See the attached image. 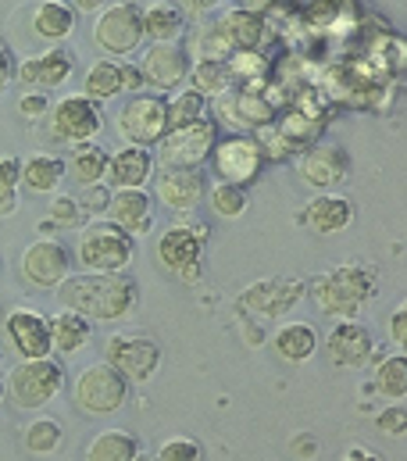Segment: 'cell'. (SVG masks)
I'll return each instance as SVG.
<instances>
[{
    "instance_id": "7bdbcfd3",
    "label": "cell",
    "mask_w": 407,
    "mask_h": 461,
    "mask_svg": "<svg viewBox=\"0 0 407 461\" xmlns=\"http://www.w3.org/2000/svg\"><path fill=\"white\" fill-rule=\"evenodd\" d=\"M83 204V212H104L107 208V201H111V190L104 186V183H90V186H83V197H79Z\"/></svg>"
},
{
    "instance_id": "5bb4252c",
    "label": "cell",
    "mask_w": 407,
    "mask_h": 461,
    "mask_svg": "<svg viewBox=\"0 0 407 461\" xmlns=\"http://www.w3.org/2000/svg\"><path fill=\"white\" fill-rule=\"evenodd\" d=\"M201 243L194 230H183V226H172V230L161 236L158 243V258L165 268H172L179 279L194 283L201 276Z\"/></svg>"
},
{
    "instance_id": "60d3db41",
    "label": "cell",
    "mask_w": 407,
    "mask_h": 461,
    "mask_svg": "<svg viewBox=\"0 0 407 461\" xmlns=\"http://www.w3.org/2000/svg\"><path fill=\"white\" fill-rule=\"evenodd\" d=\"M50 222L54 226H79L83 222V208L76 204V197H54L50 201Z\"/></svg>"
},
{
    "instance_id": "cb8c5ba5",
    "label": "cell",
    "mask_w": 407,
    "mask_h": 461,
    "mask_svg": "<svg viewBox=\"0 0 407 461\" xmlns=\"http://www.w3.org/2000/svg\"><path fill=\"white\" fill-rule=\"evenodd\" d=\"M225 101H222V108H225V115L229 122H236V125H254V129H261V125H268L272 122V104L258 94V90H225L222 94Z\"/></svg>"
},
{
    "instance_id": "ffe728a7",
    "label": "cell",
    "mask_w": 407,
    "mask_h": 461,
    "mask_svg": "<svg viewBox=\"0 0 407 461\" xmlns=\"http://www.w3.org/2000/svg\"><path fill=\"white\" fill-rule=\"evenodd\" d=\"M111 222L122 226L125 232H143L150 230V197L143 194V186H118V194H111L107 201Z\"/></svg>"
},
{
    "instance_id": "f5cc1de1",
    "label": "cell",
    "mask_w": 407,
    "mask_h": 461,
    "mask_svg": "<svg viewBox=\"0 0 407 461\" xmlns=\"http://www.w3.org/2000/svg\"><path fill=\"white\" fill-rule=\"evenodd\" d=\"M183 7H186L190 14H204V11L218 7V0H183Z\"/></svg>"
},
{
    "instance_id": "e0dca14e",
    "label": "cell",
    "mask_w": 407,
    "mask_h": 461,
    "mask_svg": "<svg viewBox=\"0 0 407 461\" xmlns=\"http://www.w3.org/2000/svg\"><path fill=\"white\" fill-rule=\"evenodd\" d=\"M304 294V283H283V279H261L254 283L243 297L240 308L243 312H258V315H283L286 308H294V301Z\"/></svg>"
},
{
    "instance_id": "8d00e7d4",
    "label": "cell",
    "mask_w": 407,
    "mask_h": 461,
    "mask_svg": "<svg viewBox=\"0 0 407 461\" xmlns=\"http://www.w3.org/2000/svg\"><path fill=\"white\" fill-rule=\"evenodd\" d=\"M58 444H61V426L54 419H36L25 429V447L32 455H50V451H58Z\"/></svg>"
},
{
    "instance_id": "6da1fadb",
    "label": "cell",
    "mask_w": 407,
    "mask_h": 461,
    "mask_svg": "<svg viewBox=\"0 0 407 461\" xmlns=\"http://www.w3.org/2000/svg\"><path fill=\"white\" fill-rule=\"evenodd\" d=\"M58 301L61 308L83 315V319H122L136 308V283L122 272H86L58 283Z\"/></svg>"
},
{
    "instance_id": "db71d44e",
    "label": "cell",
    "mask_w": 407,
    "mask_h": 461,
    "mask_svg": "<svg viewBox=\"0 0 407 461\" xmlns=\"http://www.w3.org/2000/svg\"><path fill=\"white\" fill-rule=\"evenodd\" d=\"M276 0H243V7L247 11H265V7H272Z\"/></svg>"
},
{
    "instance_id": "603a6c76",
    "label": "cell",
    "mask_w": 407,
    "mask_h": 461,
    "mask_svg": "<svg viewBox=\"0 0 407 461\" xmlns=\"http://www.w3.org/2000/svg\"><path fill=\"white\" fill-rule=\"evenodd\" d=\"M218 29H222V36L229 40L232 54H240V50H254V47L261 43V36H265V22L258 18V11H247V7L225 11L222 22H218Z\"/></svg>"
},
{
    "instance_id": "4dcf8cb0",
    "label": "cell",
    "mask_w": 407,
    "mask_h": 461,
    "mask_svg": "<svg viewBox=\"0 0 407 461\" xmlns=\"http://www.w3.org/2000/svg\"><path fill=\"white\" fill-rule=\"evenodd\" d=\"M136 455H140L136 440H132L129 433H118V429L101 433V437L86 447V461H132Z\"/></svg>"
},
{
    "instance_id": "2e32d148",
    "label": "cell",
    "mask_w": 407,
    "mask_h": 461,
    "mask_svg": "<svg viewBox=\"0 0 407 461\" xmlns=\"http://www.w3.org/2000/svg\"><path fill=\"white\" fill-rule=\"evenodd\" d=\"M325 347H329V357L332 361H339V365H350V368H361L368 357H372V333L361 326V322H354V319H343V322H336L332 330H329V337H325Z\"/></svg>"
},
{
    "instance_id": "bcb514c9",
    "label": "cell",
    "mask_w": 407,
    "mask_h": 461,
    "mask_svg": "<svg viewBox=\"0 0 407 461\" xmlns=\"http://www.w3.org/2000/svg\"><path fill=\"white\" fill-rule=\"evenodd\" d=\"M18 179H22V165H18V158H0V194H4V190H14Z\"/></svg>"
},
{
    "instance_id": "52a82bcc",
    "label": "cell",
    "mask_w": 407,
    "mask_h": 461,
    "mask_svg": "<svg viewBox=\"0 0 407 461\" xmlns=\"http://www.w3.org/2000/svg\"><path fill=\"white\" fill-rule=\"evenodd\" d=\"M214 147V125L197 118L190 125H176L161 136V165L165 168H201Z\"/></svg>"
},
{
    "instance_id": "1f68e13d",
    "label": "cell",
    "mask_w": 407,
    "mask_h": 461,
    "mask_svg": "<svg viewBox=\"0 0 407 461\" xmlns=\"http://www.w3.org/2000/svg\"><path fill=\"white\" fill-rule=\"evenodd\" d=\"M104 172H107V154L97 143H79L76 154H72V176L76 183L90 186V183H104Z\"/></svg>"
},
{
    "instance_id": "83f0119b",
    "label": "cell",
    "mask_w": 407,
    "mask_h": 461,
    "mask_svg": "<svg viewBox=\"0 0 407 461\" xmlns=\"http://www.w3.org/2000/svg\"><path fill=\"white\" fill-rule=\"evenodd\" d=\"M72 25H76L72 7H65V4H58V0L40 4L36 14H32V29H36V36H43V40H61V36L72 32Z\"/></svg>"
},
{
    "instance_id": "5b68a950",
    "label": "cell",
    "mask_w": 407,
    "mask_h": 461,
    "mask_svg": "<svg viewBox=\"0 0 407 461\" xmlns=\"http://www.w3.org/2000/svg\"><path fill=\"white\" fill-rule=\"evenodd\" d=\"M129 393V379L107 365V361H97L90 368H83V375L76 379V404L90 415H107V411H118L122 401Z\"/></svg>"
},
{
    "instance_id": "277c9868",
    "label": "cell",
    "mask_w": 407,
    "mask_h": 461,
    "mask_svg": "<svg viewBox=\"0 0 407 461\" xmlns=\"http://www.w3.org/2000/svg\"><path fill=\"white\" fill-rule=\"evenodd\" d=\"M7 386H11V397H14L18 408H43L47 401H54L61 393L65 368L58 361H50V357H25L11 372Z\"/></svg>"
},
{
    "instance_id": "c3c4849f",
    "label": "cell",
    "mask_w": 407,
    "mask_h": 461,
    "mask_svg": "<svg viewBox=\"0 0 407 461\" xmlns=\"http://www.w3.org/2000/svg\"><path fill=\"white\" fill-rule=\"evenodd\" d=\"M390 333H393V340H397V344H404L407 340V308L404 304L393 312V326H390Z\"/></svg>"
},
{
    "instance_id": "f35d334b",
    "label": "cell",
    "mask_w": 407,
    "mask_h": 461,
    "mask_svg": "<svg viewBox=\"0 0 407 461\" xmlns=\"http://www.w3.org/2000/svg\"><path fill=\"white\" fill-rule=\"evenodd\" d=\"M279 132H283L286 143L297 150V147H304L307 140H314V136L321 132V122L314 115H286V122L279 125Z\"/></svg>"
},
{
    "instance_id": "f907efd6",
    "label": "cell",
    "mask_w": 407,
    "mask_h": 461,
    "mask_svg": "<svg viewBox=\"0 0 407 461\" xmlns=\"http://www.w3.org/2000/svg\"><path fill=\"white\" fill-rule=\"evenodd\" d=\"M14 208H18V197H14V190H4V194H0V219L14 215Z\"/></svg>"
},
{
    "instance_id": "7402d4cb",
    "label": "cell",
    "mask_w": 407,
    "mask_h": 461,
    "mask_svg": "<svg viewBox=\"0 0 407 461\" xmlns=\"http://www.w3.org/2000/svg\"><path fill=\"white\" fill-rule=\"evenodd\" d=\"M72 76V54L68 50H47L43 58H29L18 68V79L25 86H61Z\"/></svg>"
},
{
    "instance_id": "6f0895ef",
    "label": "cell",
    "mask_w": 407,
    "mask_h": 461,
    "mask_svg": "<svg viewBox=\"0 0 407 461\" xmlns=\"http://www.w3.org/2000/svg\"><path fill=\"white\" fill-rule=\"evenodd\" d=\"M0 401H4V383H0Z\"/></svg>"
},
{
    "instance_id": "d590c367",
    "label": "cell",
    "mask_w": 407,
    "mask_h": 461,
    "mask_svg": "<svg viewBox=\"0 0 407 461\" xmlns=\"http://www.w3.org/2000/svg\"><path fill=\"white\" fill-rule=\"evenodd\" d=\"M211 212L222 219H240L247 212V190L236 183H218L211 190Z\"/></svg>"
},
{
    "instance_id": "44dd1931",
    "label": "cell",
    "mask_w": 407,
    "mask_h": 461,
    "mask_svg": "<svg viewBox=\"0 0 407 461\" xmlns=\"http://www.w3.org/2000/svg\"><path fill=\"white\" fill-rule=\"evenodd\" d=\"M350 219H354L350 201H347V197H336V194H321V197H314V201L304 208V215H301V222H304L307 230L321 232V236L347 230Z\"/></svg>"
},
{
    "instance_id": "30bf717a",
    "label": "cell",
    "mask_w": 407,
    "mask_h": 461,
    "mask_svg": "<svg viewBox=\"0 0 407 461\" xmlns=\"http://www.w3.org/2000/svg\"><path fill=\"white\" fill-rule=\"evenodd\" d=\"M68 268H72V258H68V247H61L58 240H36L25 247L22 254V276L32 283V286H58L61 279H68Z\"/></svg>"
},
{
    "instance_id": "3957f363",
    "label": "cell",
    "mask_w": 407,
    "mask_h": 461,
    "mask_svg": "<svg viewBox=\"0 0 407 461\" xmlns=\"http://www.w3.org/2000/svg\"><path fill=\"white\" fill-rule=\"evenodd\" d=\"M79 261L90 272H122L132 261V232L114 222H94L79 236Z\"/></svg>"
},
{
    "instance_id": "f546056e",
    "label": "cell",
    "mask_w": 407,
    "mask_h": 461,
    "mask_svg": "<svg viewBox=\"0 0 407 461\" xmlns=\"http://www.w3.org/2000/svg\"><path fill=\"white\" fill-rule=\"evenodd\" d=\"M183 11L179 7H172V4H154L150 11H143V32L147 36H154L158 43H165V40H176L179 32H183Z\"/></svg>"
},
{
    "instance_id": "ab89813d",
    "label": "cell",
    "mask_w": 407,
    "mask_h": 461,
    "mask_svg": "<svg viewBox=\"0 0 407 461\" xmlns=\"http://www.w3.org/2000/svg\"><path fill=\"white\" fill-rule=\"evenodd\" d=\"M154 461H204V451L201 444L190 440V437H172V440H165L158 447Z\"/></svg>"
},
{
    "instance_id": "b9f144b4",
    "label": "cell",
    "mask_w": 407,
    "mask_h": 461,
    "mask_svg": "<svg viewBox=\"0 0 407 461\" xmlns=\"http://www.w3.org/2000/svg\"><path fill=\"white\" fill-rule=\"evenodd\" d=\"M258 143H265L261 150H268L272 158H286V154L294 150V147L286 143V136H283L279 129H272V125H261V140H258Z\"/></svg>"
},
{
    "instance_id": "4316f807",
    "label": "cell",
    "mask_w": 407,
    "mask_h": 461,
    "mask_svg": "<svg viewBox=\"0 0 407 461\" xmlns=\"http://www.w3.org/2000/svg\"><path fill=\"white\" fill-rule=\"evenodd\" d=\"M90 340V322L76 312H61L54 322H50V347H58L61 354H76L79 347H86Z\"/></svg>"
},
{
    "instance_id": "f1b7e54d",
    "label": "cell",
    "mask_w": 407,
    "mask_h": 461,
    "mask_svg": "<svg viewBox=\"0 0 407 461\" xmlns=\"http://www.w3.org/2000/svg\"><path fill=\"white\" fill-rule=\"evenodd\" d=\"M318 347V333L307 326V322H290L276 333V350L286 357V361H307Z\"/></svg>"
},
{
    "instance_id": "7a4b0ae2",
    "label": "cell",
    "mask_w": 407,
    "mask_h": 461,
    "mask_svg": "<svg viewBox=\"0 0 407 461\" xmlns=\"http://www.w3.org/2000/svg\"><path fill=\"white\" fill-rule=\"evenodd\" d=\"M375 290H379V279H375V272L368 265H339V268H332V272L314 279L311 297L318 301L321 312L350 319V315H357V308L365 301L375 297Z\"/></svg>"
},
{
    "instance_id": "d6986e66",
    "label": "cell",
    "mask_w": 407,
    "mask_h": 461,
    "mask_svg": "<svg viewBox=\"0 0 407 461\" xmlns=\"http://www.w3.org/2000/svg\"><path fill=\"white\" fill-rule=\"evenodd\" d=\"M347 172H350V161L332 143H318L301 158V176L311 186H336V183L347 179Z\"/></svg>"
},
{
    "instance_id": "9c48e42d",
    "label": "cell",
    "mask_w": 407,
    "mask_h": 461,
    "mask_svg": "<svg viewBox=\"0 0 407 461\" xmlns=\"http://www.w3.org/2000/svg\"><path fill=\"white\" fill-rule=\"evenodd\" d=\"M107 365H114L125 379L143 383L161 365V347L140 333H114L107 337Z\"/></svg>"
},
{
    "instance_id": "7dc6e473",
    "label": "cell",
    "mask_w": 407,
    "mask_h": 461,
    "mask_svg": "<svg viewBox=\"0 0 407 461\" xmlns=\"http://www.w3.org/2000/svg\"><path fill=\"white\" fill-rule=\"evenodd\" d=\"M11 79H14V58H11V50L0 43V94L11 86Z\"/></svg>"
},
{
    "instance_id": "9a60e30c",
    "label": "cell",
    "mask_w": 407,
    "mask_h": 461,
    "mask_svg": "<svg viewBox=\"0 0 407 461\" xmlns=\"http://www.w3.org/2000/svg\"><path fill=\"white\" fill-rule=\"evenodd\" d=\"M7 337L22 357H47L50 350V322L32 308H14L7 315Z\"/></svg>"
},
{
    "instance_id": "d4e9b609",
    "label": "cell",
    "mask_w": 407,
    "mask_h": 461,
    "mask_svg": "<svg viewBox=\"0 0 407 461\" xmlns=\"http://www.w3.org/2000/svg\"><path fill=\"white\" fill-rule=\"evenodd\" d=\"M150 168H154V158L147 147H125L118 150L114 158H107V176L118 183V186H143L150 179Z\"/></svg>"
},
{
    "instance_id": "816d5d0a",
    "label": "cell",
    "mask_w": 407,
    "mask_h": 461,
    "mask_svg": "<svg viewBox=\"0 0 407 461\" xmlns=\"http://www.w3.org/2000/svg\"><path fill=\"white\" fill-rule=\"evenodd\" d=\"M343 461H379V455L368 451V447H350V451L343 455Z\"/></svg>"
},
{
    "instance_id": "ac0fdd59",
    "label": "cell",
    "mask_w": 407,
    "mask_h": 461,
    "mask_svg": "<svg viewBox=\"0 0 407 461\" xmlns=\"http://www.w3.org/2000/svg\"><path fill=\"white\" fill-rule=\"evenodd\" d=\"M158 197L172 212H190L204 197V176L197 168H165L158 179Z\"/></svg>"
},
{
    "instance_id": "ee69618b",
    "label": "cell",
    "mask_w": 407,
    "mask_h": 461,
    "mask_svg": "<svg viewBox=\"0 0 407 461\" xmlns=\"http://www.w3.org/2000/svg\"><path fill=\"white\" fill-rule=\"evenodd\" d=\"M379 429L383 433H393V437H401L407 429V408L404 404H393V408H386L383 415H379Z\"/></svg>"
},
{
    "instance_id": "11a10c76",
    "label": "cell",
    "mask_w": 407,
    "mask_h": 461,
    "mask_svg": "<svg viewBox=\"0 0 407 461\" xmlns=\"http://www.w3.org/2000/svg\"><path fill=\"white\" fill-rule=\"evenodd\" d=\"M101 4L104 0H76V7H79V11H97Z\"/></svg>"
},
{
    "instance_id": "484cf974",
    "label": "cell",
    "mask_w": 407,
    "mask_h": 461,
    "mask_svg": "<svg viewBox=\"0 0 407 461\" xmlns=\"http://www.w3.org/2000/svg\"><path fill=\"white\" fill-rule=\"evenodd\" d=\"M22 179H25L29 190L50 194V190H58V183L65 179V161L54 158V154H36V158H29V161L22 165Z\"/></svg>"
},
{
    "instance_id": "681fc988",
    "label": "cell",
    "mask_w": 407,
    "mask_h": 461,
    "mask_svg": "<svg viewBox=\"0 0 407 461\" xmlns=\"http://www.w3.org/2000/svg\"><path fill=\"white\" fill-rule=\"evenodd\" d=\"M118 72H122V90H140V86H143V72H140V68L125 65V68H118Z\"/></svg>"
},
{
    "instance_id": "4fadbf2b",
    "label": "cell",
    "mask_w": 407,
    "mask_h": 461,
    "mask_svg": "<svg viewBox=\"0 0 407 461\" xmlns=\"http://www.w3.org/2000/svg\"><path fill=\"white\" fill-rule=\"evenodd\" d=\"M143 79H150L154 86L161 90H172L179 86L186 76H190V50L176 40H165V43H154L143 58Z\"/></svg>"
},
{
    "instance_id": "e575fe53",
    "label": "cell",
    "mask_w": 407,
    "mask_h": 461,
    "mask_svg": "<svg viewBox=\"0 0 407 461\" xmlns=\"http://www.w3.org/2000/svg\"><path fill=\"white\" fill-rule=\"evenodd\" d=\"M375 386L390 397V401H401L407 393V357L404 354H393V357H386L383 365H379V372H375Z\"/></svg>"
},
{
    "instance_id": "d6a6232c",
    "label": "cell",
    "mask_w": 407,
    "mask_h": 461,
    "mask_svg": "<svg viewBox=\"0 0 407 461\" xmlns=\"http://www.w3.org/2000/svg\"><path fill=\"white\" fill-rule=\"evenodd\" d=\"M232 72H229V65L225 61H211V58H201L197 65H194V86H197V94H214V97H222L225 90H232Z\"/></svg>"
},
{
    "instance_id": "74e56055",
    "label": "cell",
    "mask_w": 407,
    "mask_h": 461,
    "mask_svg": "<svg viewBox=\"0 0 407 461\" xmlns=\"http://www.w3.org/2000/svg\"><path fill=\"white\" fill-rule=\"evenodd\" d=\"M197 118H204V94H197V90H186V94H179V97L168 104V129L190 125V122H197Z\"/></svg>"
},
{
    "instance_id": "f6af8a7d",
    "label": "cell",
    "mask_w": 407,
    "mask_h": 461,
    "mask_svg": "<svg viewBox=\"0 0 407 461\" xmlns=\"http://www.w3.org/2000/svg\"><path fill=\"white\" fill-rule=\"evenodd\" d=\"M18 112L25 118H43L50 112V101H47V94H25V97L18 101Z\"/></svg>"
},
{
    "instance_id": "7c38bea8",
    "label": "cell",
    "mask_w": 407,
    "mask_h": 461,
    "mask_svg": "<svg viewBox=\"0 0 407 461\" xmlns=\"http://www.w3.org/2000/svg\"><path fill=\"white\" fill-rule=\"evenodd\" d=\"M50 129L68 143H86L101 129V108L90 97H65L50 115Z\"/></svg>"
},
{
    "instance_id": "ba28073f",
    "label": "cell",
    "mask_w": 407,
    "mask_h": 461,
    "mask_svg": "<svg viewBox=\"0 0 407 461\" xmlns=\"http://www.w3.org/2000/svg\"><path fill=\"white\" fill-rule=\"evenodd\" d=\"M143 11L132 0L104 7V14L94 25V40L101 43L107 54H132L143 43Z\"/></svg>"
},
{
    "instance_id": "8fae6325",
    "label": "cell",
    "mask_w": 407,
    "mask_h": 461,
    "mask_svg": "<svg viewBox=\"0 0 407 461\" xmlns=\"http://www.w3.org/2000/svg\"><path fill=\"white\" fill-rule=\"evenodd\" d=\"M261 161H265V150L250 136H232L214 150V172L222 176V183H236V186L250 183L261 172Z\"/></svg>"
},
{
    "instance_id": "836d02e7",
    "label": "cell",
    "mask_w": 407,
    "mask_h": 461,
    "mask_svg": "<svg viewBox=\"0 0 407 461\" xmlns=\"http://www.w3.org/2000/svg\"><path fill=\"white\" fill-rule=\"evenodd\" d=\"M122 65L114 61H97L90 72H86V97L90 101H111L118 90H122Z\"/></svg>"
},
{
    "instance_id": "8992f818",
    "label": "cell",
    "mask_w": 407,
    "mask_h": 461,
    "mask_svg": "<svg viewBox=\"0 0 407 461\" xmlns=\"http://www.w3.org/2000/svg\"><path fill=\"white\" fill-rule=\"evenodd\" d=\"M118 132L125 143H158L168 132V101L154 94H136L129 104L118 112Z\"/></svg>"
},
{
    "instance_id": "9f6ffc18",
    "label": "cell",
    "mask_w": 407,
    "mask_h": 461,
    "mask_svg": "<svg viewBox=\"0 0 407 461\" xmlns=\"http://www.w3.org/2000/svg\"><path fill=\"white\" fill-rule=\"evenodd\" d=\"M294 451H304V455H314V440H297Z\"/></svg>"
}]
</instances>
